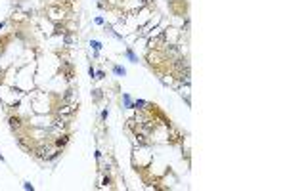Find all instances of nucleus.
I'll use <instances>...</instances> for the list:
<instances>
[{"label":"nucleus","instance_id":"f257e3e1","mask_svg":"<svg viewBox=\"0 0 287 191\" xmlns=\"http://www.w3.org/2000/svg\"><path fill=\"white\" fill-rule=\"evenodd\" d=\"M115 73H119V75H124V69H121V67H115Z\"/></svg>","mask_w":287,"mask_h":191}]
</instances>
